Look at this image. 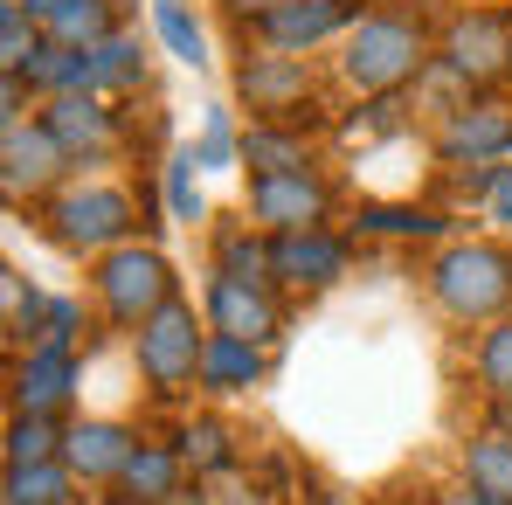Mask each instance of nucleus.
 I'll return each mask as SVG.
<instances>
[{"mask_svg":"<svg viewBox=\"0 0 512 505\" xmlns=\"http://www.w3.org/2000/svg\"><path fill=\"white\" fill-rule=\"evenodd\" d=\"M429 505H499L492 492H478V485H457V492H436Z\"/></svg>","mask_w":512,"mask_h":505,"instance_id":"nucleus-37","label":"nucleus"},{"mask_svg":"<svg viewBox=\"0 0 512 505\" xmlns=\"http://www.w3.org/2000/svg\"><path fill=\"white\" fill-rule=\"evenodd\" d=\"M208 333L250 339V346H263L277 333V305H270L263 277H229V270L208 277Z\"/></svg>","mask_w":512,"mask_h":505,"instance_id":"nucleus-11","label":"nucleus"},{"mask_svg":"<svg viewBox=\"0 0 512 505\" xmlns=\"http://www.w3.org/2000/svg\"><path fill=\"white\" fill-rule=\"evenodd\" d=\"M77 388V360L70 339H35L28 360L14 367V416H56Z\"/></svg>","mask_w":512,"mask_h":505,"instance_id":"nucleus-12","label":"nucleus"},{"mask_svg":"<svg viewBox=\"0 0 512 505\" xmlns=\"http://www.w3.org/2000/svg\"><path fill=\"white\" fill-rule=\"evenodd\" d=\"M132 222H139V208L118 194V187H63L56 201H49V236L63 243V250H118L125 236H132Z\"/></svg>","mask_w":512,"mask_h":505,"instance_id":"nucleus-5","label":"nucleus"},{"mask_svg":"<svg viewBox=\"0 0 512 505\" xmlns=\"http://www.w3.org/2000/svg\"><path fill=\"white\" fill-rule=\"evenodd\" d=\"M243 160L256 173H305V139H298V125H250L243 132Z\"/></svg>","mask_w":512,"mask_h":505,"instance_id":"nucleus-21","label":"nucleus"},{"mask_svg":"<svg viewBox=\"0 0 512 505\" xmlns=\"http://www.w3.org/2000/svg\"><path fill=\"white\" fill-rule=\"evenodd\" d=\"M429 291L450 319H499L512 305V250L499 243H450L429 263Z\"/></svg>","mask_w":512,"mask_h":505,"instance_id":"nucleus-2","label":"nucleus"},{"mask_svg":"<svg viewBox=\"0 0 512 505\" xmlns=\"http://www.w3.org/2000/svg\"><path fill=\"white\" fill-rule=\"evenodd\" d=\"M28 84H42L49 97L90 90V49H70V42H42V56L28 63Z\"/></svg>","mask_w":512,"mask_h":505,"instance_id":"nucleus-23","label":"nucleus"},{"mask_svg":"<svg viewBox=\"0 0 512 505\" xmlns=\"http://www.w3.org/2000/svg\"><path fill=\"white\" fill-rule=\"evenodd\" d=\"M360 21V0H284V7H270L256 28H263V42L277 49V56H305V49H319L326 35H340Z\"/></svg>","mask_w":512,"mask_h":505,"instance_id":"nucleus-10","label":"nucleus"},{"mask_svg":"<svg viewBox=\"0 0 512 505\" xmlns=\"http://www.w3.org/2000/svg\"><path fill=\"white\" fill-rule=\"evenodd\" d=\"M464 478L478 492H492L499 505H512V436L506 429H485V436L464 443Z\"/></svg>","mask_w":512,"mask_h":505,"instance_id":"nucleus-20","label":"nucleus"},{"mask_svg":"<svg viewBox=\"0 0 512 505\" xmlns=\"http://www.w3.org/2000/svg\"><path fill=\"white\" fill-rule=\"evenodd\" d=\"M436 153L450 160V167H492V160H506L512 153V104H457L450 118H443V132H436Z\"/></svg>","mask_w":512,"mask_h":505,"instance_id":"nucleus-9","label":"nucleus"},{"mask_svg":"<svg viewBox=\"0 0 512 505\" xmlns=\"http://www.w3.org/2000/svg\"><path fill=\"white\" fill-rule=\"evenodd\" d=\"M70 167V153H63V139L35 118V125H7V194H42L56 173Z\"/></svg>","mask_w":512,"mask_h":505,"instance_id":"nucleus-15","label":"nucleus"},{"mask_svg":"<svg viewBox=\"0 0 512 505\" xmlns=\"http://www.w3.org/2000/svg\"><path fill=\"white\" fill-rule=\"evenodd\" d=\"M132 450H139V443H132L125 422H77V429H63V464H70L84 485L125 478V457H132Z\"/></svg>","mask_w":512,"mask_h":505,"instance_id":"nucleus-14","label":"nucleus"},{"mask_svg":"<svg viewBox=\"0 0 512 505\" xmlns=\"http://www.w3.org/2000/svg\"><path fill=\"white\" fill-rule=\"evenodd\" d=\"M167 298H180L173 291V270L160 250H139V243H118V250L97 256V305H104V319L111 326H146Z\"/></svg>","mask_w":512,"mask_h":505,"instance_id":"nucleus-3","label":"nucleus"},{"mask_svg":"<svg viewBox=\"0 0 512 505\" xmlns=\"http://www.w3.org/2000/svg\"><path fill=\"white\" fill-rule=\"evenodd\" d=\"M333 208L326 180L305 167V173H256L250 180V215L270 229V236H298V229H319Z\"/></svg>","mask_w":512,"mask_h":505,"instance_id":"nucleus-7","label":"nucleus"},{"mask_svg":"<svg viewBox=\"0 0 512 505\" xmlns=\"http://www.w3.org/2000/svg\"><path fill=\"white\" fill-rule=\"evenodd\" d=\"M63 457V429L49 416H14L7 429V464H56Z\"/></svg>","mask_w":512,"mask_h":505,"instance_id":"nucleus-26","label":"nucleus"},{"mask_svg":"<svg viewBox=\"0 0 512 505\" xmlns=\"http://www.w3.org/2000/svg\"><path fill=\"white\" fill-rule=\"evenodd\" d=\"M492 402H499V429L512 436V395H492Z\"/></svg>","mask_w":512,"mask_h":505,"instance_id":"nucleus-39","label":"nucleus"},{"mask_svg":"<svg viewBox=\"0 0 512 505\" xmlns=\"http://www.w3.org/2000/svg\"><path fill=\"white\" fill-rule=\"evenodd\" d=\"M153 28H160V42L187 70H208V35H201V21H194L187 0H153Z\"/></svg>","mask_w":512,"mask_h":505,"instance_id":"nucleus-24","label":"nucleus"},{"mask_svg":"<svg viewBox=\"0 0 512 505\" xmlns=\"http://www.w3.org/2000/svg\"><path fill=\"white\" fill-rule=\"evenodd\" d=\"M132 84H139V49L125 35H104L90 49V90L104 97V90H132Z\"/></svg>","mask_w":512,"mask_h":505,"instance_id":"nucleus-27","label":"nucleus"},{"mask_svg":"<svg viewBox=\"0 0 512 505\" xmlns=\"http://www.w3.org/2000/svg\"><path fill=\"white\" fill-rule=\"evenodd\" d=\"M173 450H180L194 471H229V464H236V450H229V429H222V422H187Z\"/></svg>","mask_w":512,"mask_h":505,"instance_id":"nucleus-28","label":"nucleus"},{"mask_svg":"<svg viewBox=\"0 0 512 505\" xmlns=\"http://www.w3.org/2000/svg\"><path fill=\"white\" fill-rule=\"evenodd\" d=\"M340 270H346V243L326 229L270 236V277H284V284H333Z\"/></svg>","mask_w":512,"mask_h":505,"instance_id":"nucleus-16","label":"nucleus"},{"mask_svg":"<svg viewBox=\"0 0 512 505\" xmlns=\"http://www.w3.org/2000/svg\"><path fill=\"white\" fill-rule=\"evenodd\" d=\"M194 160H201V167H236V160H243V139L229 132V118H222V111H208V132H201Z\"/></svg>","mask_w":512,"mask_h":505,"instance_id":"nucleus-34","label":"nucleus"},{"mask_svg":"<svg viewBox=\"0 0 512 505\" xmlns=\"http://www.w3.org/2000/svg\"><path fill=\"white\" fill-rule=\"evenodd\" d=\"M180 471H187V457L167 450V443H139L132 457H125V492L146 505H167L180 492Z\"/></svg>","mask_w":512,"mask_h":505,"instance_id":"nucleus-19","label":"nucleus"},{"mask_svg":"<svg viewBox=\"0 0 512 505\" xmlns=\"http://www.w3.org/2000/svg\"><path fill=\"white\" fill-rule=\"evenodd\" d=\"M194 146H180L167 160V208H173V222H201V187H194Z\"/></svg>","mask_w":512,"mask_h":505,"instance_id":"nucleus-32","label":"nucleus"},{"mask_svg":"<svg viewBox=\"0 0 512 505\" xmlns=\"http://www.w3.org/2000/svg\"><path fill=\"white\" fill-rule=\"evenodd\" d=\"M77 319H84L77 298H49V333L42 339H77Z\"/></svg>","mask_w":512,"mask_h":505,"instance_id":"nucleus-35","label":"nucleus"},{"mask_svg":"<svg viewBox=\"0 0 512 505\" xmlns=\"http://www.w3.org/2000/svg\"><path fill=\"white\" fill-rule=\"evenodd\" d=\"M49 42H70V49H97L104 35H118V14L111 0H21Z\"/></svg>","mask_w":512,"mask_h":505,"instance_id":"nucleus-17","label":"nucleus"},{"mask_svg":"<svg viewBox=\"0 0 512 505\" xmlns=\"http://www.w3.org/2000/svg\"><path fill=\"white\" fill-rule=\"evenodd\" d=\"M215 270H229V277H263V284H270V243H256L250 229H222Z\"/></svg>","mask_w":512,"mask_h":505,"instance_id":"nucleus-29","label":"nucleus"},{"mask_svg":"<svg viewBox=\"0 0 512 505\" xmlns=\"http://www.w3.org/2000/svg\"><path fill=\"white\" fill-rule=\"evenodd\" d=\"M436 56H443V70L457 84H499V77H512V14H499V7L457 14L443 28V49Z\"/></svg>","mask_w":512,"mask_h":505,"instance_id":"nucleus-6","label":"nucleus"},{"mask_svg":"<svg viewBox=\"0 0 512 505\" xmlns=\"http://www.w3.org/2000/svg\"><path fill=\"white\" fill-rule=\"evenodd\" d=\"M35 28H42V21H35L21 0L0 7V70H7V77H28V63L42 56V35H35Z\"/></svg>","mask_w":512,"mask_h":505,"instance_id":"nucleus-25","label":"nucleus"},{"mask_svg":"<svg viewBox=\"0 0 512 505\" xmlns=\"http://www.w3.org/2000/svg\"><path fill=\"white\" fill-rule=\"evenodd\" d=\"M0 291H7V333H49V298L35 291V284H21V270H7L0 277Z\"/></svg>","mask_w":512,"mask_h":505,"instance_id":"nucleus-30","label":"nucleus"},{"mask_svg":"<svg viewBox=\"0 0 512 505\" xmlns=\"http://www.w3.org/2000/svg\"><path fill=\"white\" fill-rule=\"evenodd\" d=\"M42 125L63 139V153H70V160H84V153H104V146L118 139V111H111L97 90L49 97V104H42Z\"/></svg>","mask_w":512,"mask_h":505,"instance_id":"nucleus-13","label":"nucleus"},{"mask_svg":"<svg viewBox=\"0 0 512 505\" xmlns=\"http://www.w3.org/2000/svg\"><path fill=\"white\" fill-rule=\"evenodd\" d=\"M478 381H485V395H512V319H499L485 346H478Z\"/></svg>","mask_w":512,"mask_h":505,"instance_id":"nucleus-31","label":"nucleus"},{"mask_svg":"<svg viewBox=\"0 0 512 505\" xmlns=\"http://www.w3.org/2000/svg\"><path fill=\"white\" fill-rule=\"evenodd\" d=\"M353 222L374 236H436L443 229V215H429V208H360Z\"/></svg>","mask_w":512,"mask_h":505,"instance_id":"nucleus-33","label":"nucleus"},{"mask_svg":"<svg viewBox=\"0 0 512 505\" xmlns=\"http://www.w3.org/2000/svg\"><path fill=\"white\" fill-rule=\"evenodd\" d=\"M77 471L56 457V464H7V505H70Z\"/></svg>","mask_w":512,"mask_h":505,"instance_id":"nucleus-22","label":"nucleus"},{"mask_svg":"<svg viewBox=\"0 0 512 505\" xmlns=\"http://www.w3.org/2000/svg\"><path fill=\"white\" fill-rule=\"evenodd\" d=\"M485 208H492V222H506V229H512V167H499L492 194H485Z\"/></svg>","mask_w":512,"mask_h":505,"instance_id":"nucleus-36","label":"nucleus"},{"mask_svg":"<svg viewBox=\"0 0 512 505\" xmlns=\"http://www.w3.org/2000/svg\"><path fill=\"white\" fill-rule=\"evenodd\" d=\"M236 90L250 97V111L263 125H298V111H312V77H305V63L298 56H250L243 63V77Z\"/></svg>","mask_w":512,"mask_h":505,"instance_id":"nucleus-8","label":"nucleus"},{"mask_svg":"<svg viewBox=\"0 0 512 505\" xmlns=\"http://www.w3.org/2000/svg\"><path fill=\"white\" fill-rule=\"evenodd\" d=\"M263 381V353L250 339H229V333H208V353H201V388L208 395H243Z\"/></svg>","mask_w":512,"mask_h":505,"instance_id":"nucleus-18","label":"nucleus"},{"mask_svg":"<svg viewBox=\"0 0 512 505\" xmlns=\"http://www.w3.org/2000/svg\"><path fill=\"white\" fill-rule=\"evenodd\" d=\"M429 63V35L416 14H360L346 28V56H340V77L360 97H395L416 70Z\"/></svg>","mask_w":512,"mask_h":505,"instance_id":"nucleus-1","label":"nucleus"},{"mask_svg":"<svg viewBox=\"0 0 512 505\" xmlns=\"http://www.w3.org/2000/svg\"><path fill=\"white\" fill-rule=\"evenodd\" d=\"M132 353H139V374L153 381V395H180L187 381H201L208 333L194 326V305H187V298H167V305L132 333Z\"/></svg>","mask_w":512,"mask_h":505,"instance_id":"nucleus-4","label":"nucleus"},{"mask_svg":"<svg viewBox=\"0 0 512 505\" xmlns=\"http://www.w3.org/2000/svg\"><path fill=\"white\" fill-rule=\"evenodd\" d=\"M104 505H146V499H132V492H125V499H104Z\"/></svg>","mask_w":512,"mask_h":505,"instance_id":"nucleus-40","label":"nucleus"},{"mask_svg":"<svg viewBox=\"0 0 512 505\" xmlns=\"http://www.w3.org/2000/svg\"><path fill=\"white\" fill-rule=\"evenodd\" d=\"M222 7H236V14H250V21H263L270 7H284V0H222Z\"/></svg>","mask_w":512,"mask_h":505,"instance_id":"nucleus-38","label":"nucleus"}]
</instances>
